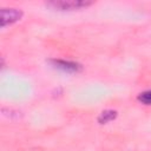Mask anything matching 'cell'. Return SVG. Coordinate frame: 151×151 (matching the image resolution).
<instances>
[{
	"label": "cell",
	"instance_id": "cell-1",
	"mask_svg": "<svg viewBox=\"0 0 151 151\" xmlns=\"http://www.w3.org/2000/svg\"><path fill=\"white\" fill-rule=\"evenodd\" d=\"M92 4L93 1H86V0H54L46 2V6L58 11H73L91 6Z\"/></svg>",
	"mask_w": 151,
	"mask_h": 151
},
{
	"label": "cell",
	"instance_id": "cell-2",
	"mask_svg": "<svg viewBox=\"0 0 151 151\" xmlns=\"http://www.w3.org/2000/svg\"><path fill=\"white\" fill-rule=\"evenodd\" d=\"M22 15V12L18 8H2L0 13V19H1V26L5 27L6 25L13 24L18 21Z\"/></svg>",
	"mask_w": 151,
	"mask_h": 151
},
{
	"label": "cell",
	"instance_id": "cell-3",
	"mask_svg": "<svg viewBox=\"0 0 151 151\" xmlns=\"http://www.w3.org/2000/svg\"><path fill=\"white\" fill-rule=\"evenodd\" d=\"M50 61L54 67L60 68L66 72H78L81 70V66L74 61H66V60H60V59H52Z\"/></svg>",
	"mask_w": 151,
	"mask_h": 151
},
{
	"label": "cell",
	"instance_id": "cell-4",
	"mask_svg": "<svg viewBox=\"0 0 151 151\" xmlns=\"http://www.w3.org/2000/svg\"><path fill=\"white\" fill-rule=\"evenodd\" d=\"M116 117H117V111H114V110H106V111H103L99 114L98 122L100 124H106V123L113 120Z\"/></svg>",
	"mask_w": 151,
	"mask_h": 151
},
{
	"label": "cell",
	"instance_id": "cell-5",
	"mask_svg": "<svg viewBox=\"0 0 151 151\" xmlns=\"http://www.w3.org/2000/svg\"><path fill=\"white\" fill-rule=\"evenodd\" d=\"M138 100H139L142 104L151 105V90H149V91H145V92L140 93V94L138 96Z\"/></svg>",
	"mask_w": 151,
	"mask_h": 151
}]
</instances>
